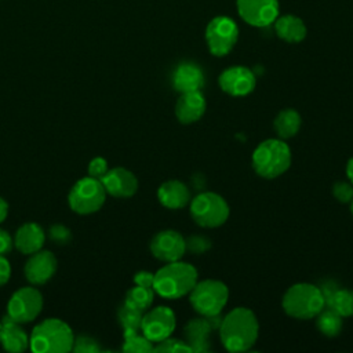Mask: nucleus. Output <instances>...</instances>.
<instances>
[{
	"label": "nucleus",
	"instance_id": "obj_19",
	"mask_svg": "<svg viewBox=\"0 0 353 353\" xmlns=\"http://www.w3.org/2000/svg\"><path fill=\"white\" fill-rule=\"evenodd\" d=\"M172 85L181 94L200 91L204 85V73L199 65L193 62H182L172 73Z\"/></svg>",
	"mask_w": 353,
	"mask_h": 353
},
{
	"label": "nucleus",
	"instance_id": "obj_20",
	"mask_svg": "<svg viewBox=\"0 0 353 353\" xmlns=\"http://www.w3.org/2000/svg\"><path fill=\"white\" fill-rule=\"evenodd\" d=\"M46 233L36 222H26L18 228L14 236V245L25 255H30L43 248Z\"/></svg>",
	"mask_w": 353,
	"mask_h": 353
},
{
	"label": "nucleus",
	"instance_id": "obj_12",
	"mask_svg": "<svg viewBox=\"0 0 353 353\" xmlns=\"http://www.w3.org/2000/svg\"><path fill=\"white\" fill-rule=\"evenodd\" d=\"M186 251V240L181 233L165 229L156 233L150 241V252L163 262L179 261Z\"/></svg>",
	"mask_w": 353,
	"mask_h": 353
},
{
	"label": "nucleus",
	"instance_id": "obj_30",
	"mask_svg": "<svg viewBox=\"0 0 353 353\" xmlns=\"http://www.w3.org/2000/svg\"><path fill=\"white\" fill-rule=\"evenodd\" d=\"M72 352L74 353H98L101 352L99 342L90 335H77L73 339Z\"/></svg>",
	"mask_w": 353,
	"mask_h": 353
},
{
	"label": "nucleus",
	"instance_id": "obj_9",
	"mask_svg": "<svg viewBox=\"0 0 353 353\" xmlns=\"http://www.w3.org/2000/svg\"><path fill=\"white\" fill-rule=\"evenodd\" d=\"M43 309V295L34 287H21L7 302V316L19 324L33 321Z\"/></svg>",
	"mask_w": 353,
	"mask_h": 353
},
{
	"label": "nucleus",
	"instance_id": "obj_28",
	"mask_svg": "<svg viewBox=\"0 0 353 353\" xmlns=\"http://www.w3.org/2000/svg\"><path fill=\"white\" fill-rule=\"evenodd\" d=\"M123 352L127 353H149L153 352V342L135 330L123 331Z\"/></svg>",
	"mask_w": 353,
	"mask_h": 353
},
{
	"label": "nucleus",
	"instance_id": "obj_26",
	"mask_svg": "<svg viewBox=\"0 0 353 353\" xmlns=\"http://www.w3.org/2000/svg\"><path fill=\"white\" fill-rule=\"evenodd\" d=\"M316 324L319 331L325 336H335L342 330V316H339L330 306L325 307L316 316Z\"/></svg>",
	"mask_w": 353,
	"mask_h": 353
},
{
	"label": "nucleus",
	"instance_id": "obj_23",
	"mask_svg": "<svg viewBox=\"0 0 353 353\" xmlns=\"http://www.w3.org/2000/svg\"><path fill=\"white\" fill-rule=\"evenodd\" d=\"M274 29L277 36L288 43H299L306 36V26L303 21L295 15H283L276 18Z\"/></svg>",
	"mask_w": 353,
	"mask_h": 353
},
{
	"label": "nucleus",
	"instance_id": "obj_40",
	"mask_svg": "<svg viewBox=\"0 0 353 353\" xmlns=\"http://www.w3.org/2000/svg\"><path fill=\"white\" fill-rule=\"evenodd\" d=\"M346 174H347V176H349L350 183L353 185V157L349 159V161H347V164H346Z\"/></svg>",
	"mask_w": 353,
	"mask_h": 353
},
{
	"label": "nucleus",
	"instance_id": "obj_29",
	"mask_svg": "<svg viewBox=\"0 0 353 353\" xmlns=\"http://www.w3.org/2000/svg\"><path fill=\"white\" fill-rule=\"evenodd\" d=\"M142 317H143V312L134 309L125 303H123L117 310V320H119L120 325L123 327V331L124 330L139 331Z\"/></svg>",
	"mask_w": 353,
	"mask_h": 353
},
{
	"label": "nucleus",
	"instance_id": "obj_31",
	"mask_svg": "<svg viewBox=\"0 0 353 353\" xmlns=\"http://www.w3.org/2000/svg\"><path fill=\"white\" fill-rule=\"evenodd\" d=\"M153 352H172V353H189L192 352L190 346L179 339L175 338H165L160 342H157L156 346H153Z\"/></svg>",
	"mask_w": 353,
	"mask_h": 353
},
{
	"label": "nucleus",
	"instance_id": "obj_37",
	"mask_svg": "<svg viewBox=\"0 0 353 353\" xmlns=\"http://www.w3.org/2000/svg\"><path fill=\"white\" fill-rule=\"evenodd\" d=\"M12 247H14V239L7 230L0 228V254L1 255L8 254L12 250Z\"/></svg>",
	"mask_w": 353,
	"mask_h": 353
},
{
	"label": "nucleus",
	"instance_id": "obj_1",
	"mask_svg": "<svg viewBox=\"0 0 353 353\" xmlns=\"http://www.w3.org/2000/svg\"><path fill=\"white\" fill-rule=\"evenodd\" d=\"M259 324L254 312L248 307L232 309L219 324V336L229 352H245L255 343Z\"/></svg>",
	"mask_w": 353,
	"mask_h": 353
},
{
	"label": "nucleus",
	"instance_id": "obj_8",
	"mask_svg": "<svg viewBox=\"0 0 353 353\" xmlns=\"http://www.w3.org/2000/svg\"><path fill=\"white\" fill-rule=\"evenodd\" d=\"M226 200L214 192H203L190 200V215L203 228H218L229 218Z\"/></svg>",
	"mask_w": 353,
	"mask_h": 353
},
{
	"label": "nucleus",
	"instance_id": "obj_35",
	"mask_svg": "<svg viewBox=\"0 0 353 353\" xmlns=\"http://www.w3.org/2000/svg\"><path fill=\"white\" fill-rule=\"evenodd\" d=\"M210 245H211L210 240L203 236H192V237H189V240H186V250L196 252V254L207 251L210 248Z\"/></svg>",
	"mask_w": 353,
	"mask_h": 353
},
{
	"label": "nucleus",
	"instance_id": "obj_2",
	"mask_svg": "<svg viewBox=\"0 0 353 353\" xmlns=\"http://www.w3.org/2000/svg\"><path fill=\"white\" fill-rule=\"evenodd\" d=\"M74 334L61 319H46L36 324L29 335V349L34 353L72 352Z\"/></svg>",
	"mask_w": 353,
	"mask_h": 353
},
{
	"label": "nucleus",
	"instance_id": "obj_34",
	"mask_svg": "<svg viewBox=\"0 0 353 353\" xmlns=\"http://www.w3.org/2000/svg\"><path fill=\"white\" fill-rule=\"evenodd\" d=\"M50 239L58 244H68L72 239L70 229L63 225H52L48 230Z\"/></svg>",
	"mask_w": 353,
	"mask_h": 353
},
{
	"label": "nucleus",
	"instance_id": "obj_4",
	"mask_svg": "<svg viewBox=\"0 0 353 353\" xmlns=\"http://www.w3.org/2000/svg\"><path fill=\"white\" fill-rule=\"evenodd\" d=\"M251 163L259 176L266 179L277 178L291 165V149L283 139H266L255 148Z\"/></svg>",
	"mask_w": 353,
	"mask_h": 353
},
{
	"label": "nucleus",
	"instance_id": "obj_11",
	"mask_svg": "<svg viewBox=\"0 0 353 353\" xmlns=\"http://www.w3.org/2000/svg\"><path fill=\"white\" fill-rule=\"evenodd\" d=\"M176 319L175 313L167 306H157L143 313L141 331L153 343L160 342L171 336L175 330Z\"/></svg>",
	"mask_w": 353,
	"mask_h": 353
},
{
	"label": "nucleus",
	"instance_id": "obj_21",
	"mask_svg": "<svg viewBox=\"0 0 353 353\" xmlns=\"http://www.w3.org/2000/svg\"><path fill=\"white\" fill-rule=\"evenodd\" d=\"M0 343L7 352L21 353L29 347V336L19 323L6 314L0 321Z\"/></svg>",
	"mask_w": 353,
	"mask_h": 353
},
{
	"label": "nucleus",
	"instance_id": "obj_13",
	"mask_svg": "<svg viewBox=\"0 0 353 353\" xmlns=\"http://www.w3.org/2000/svg\"><path fill=\"white\" fill-rule=\"evenodd\" d=\"M240 17L252 26H268L279 17L277 0H237Z\"/></svg>",
	"mask_w": 353,
	"mask_h": 353
},
{
	"label": "nucleus",
	"instance_id": "obj_27",
	"mask_svg": "<svg viewBox=\"0 0 353 353\" xmlns=\"http://www.w3.org/2000/svg\"><path fill=\"white\" fill-rule=\"evenodd\" d=\"M153 298H154V290L153 288L142 287V285L135 284V287H132L127 291L124 303L134 307V309L145 312L146 309L150 307V305L153 302Z\"/></svg>",
	"mask_w": 353,
	"mask_h": 353
},
{
	"label": "nucleus",
	"instance_id": "obj_15",
	"mask_svg": "<svg viewBox=\"0 0 353 353\" xmlns=\"http://www.w3.org/2000/svg\"><path fill=\"white\" fill-rule=\"evenodd\" d=\"M58 261L55 255L48 250H39L34 254H30L29 259L25 263V277L32 285L46 284L57 272Z\"/></svg>",
	"mask_w": 353,
	"mask_h": 353
},
{
	"label": "nucleus",
	"instance_id": "obj_5",
	"mask_svg": "<svg viewBox=\"0 0 353 353\" xmlns=\"http://www.w3.org/2000/svg\"><path fill=\"white\" fill-rule=\"evenodd\" d=\"M281 305L288 316L309 320L324 309L325 296L320 287L309 283H298L285 291Z\"/></svg>",
	"mask_w": 353,
	"mask_h": 353
},
{
	"label": "nucleus",
	"instance_id": "obj_16",
	"mask_svg": "<svg viewBox=\"0 0 353 353\" xmlns=\"http://www.w3.org/2000/svg\"><path fill=\"white\" fill-rule=\"evenodd\" d=\"M101 182L106 190V194H110L116 199L131 197L138 190L137 176L124 167L109 168Z\"/></svg>",
	"mask_w": 353,
	"mask_h": 353
},
{
	"label": "nucleus",
	"instance_id": "obj_38",
	"mask_svg": "<svg viewBox=\"0 0 353 353\" xmlns=\"http://www.w3.org/2000/svg\"><path fill=\"white\" fill-rule=\"evenodd\" d=\"M11 277V265L8 259L0 254V287L8 283Z\"/></svg>",
	"mask_w": 353,
	"mask_h": 353
},
{
	"label": "nucleus",
	"instance_id": "obj_36",
	"mask_svg": "<svg viewBox=\"0 0 353 353\" xmlns=\"http://www.w3.org/2000/svg\"><path fill=\"white\" fill-rule=\"evenodd\" d=\"M153 280H154V273H150L146 270H141L134 276V283L142 287L153 288Z\"/></svg>",
	"mask_w": 353,
	"mask_h": 353
},
{
	"label": "nucleus",
	"instance_id": "obj_10",
	"mask_svg": "<svg viewBox=\"0 0 353 353\" xmlns=\"http://www.w3.org/2000/svg\"><path fill=\"white\" fill-rule=\"evenodd\" d=\"M239 37L236 22L229 17H215L205 29V40L210 52L215 57H223L232 51Z\"/></svg>",
	"mask_w": 353,
	"mask_h": 353
},
{
	"label": "nucleus",
	"instance_id": "obj_32",
	"mask_svg": "<svg viewBox=\"0 0 353 353\" xmlns=\"http://www.w3.org/2000/svg\"><path fill=\"white\" fill-rule=\"evenodd\" d=\"M332 194L341 203H350L353 200V185L347 182H336L332 186Z\"/></svg>",
	"mask_w": 353,
	"mask_h": 353
},
{
	"label": "nucleus",
	"instance_id": "obj_14",
	"mask_svg": "<svg viewBox=\"0 0 353 353\" xmlns=\"http://www.w3.org/2000/svg\"><path fill=\"white\" fill-rule=\"evenodd\" d=\"M218 81L221 90L232 97H245L252 92L256 85L255 74L245 66H232L225 69Z\"/></svg>",
	"mask_w": 353,
	"mask_h": 353
},
{
	"label": "nucleus",
	"instance_id": "obj_25",
	"mask_svg": "<svg viewBox=\"0 0 353 353\" xmlns=\"http://www.w3.org/2000/svg\"><path fill=\"white\" fill-rule=\"evenodd\" d=\"M325 306L334 309L339 316L349 317L353 316V291L346 288L332 290L325 292Z\"/></svg>",
	"mask_w": 353,
	"mask_h": 353
},
{
	"label": "nucleus",
	"instance_id": "obj_39",
	"mask_svg": "<svg viewBox=\"0 0 353 353\" xmlns=\"http://www.w3.org/2000/svg\"><path fill=\"white\" fill-rule=\"evenodd\" d=\"M7 215H8V203L3 197H0V223L6 221Z\"/></svg>",
	"mask_w": 353,
	"mask_h": 353
},
{
	"label": "nucleus",
	"instance_id": "obj_24",
	"mask_svg": "<svg viewBox=\"0 0 353 353\" xmlns=\"http://www.w3.org/2000/svg\"><path fill=\"white\" fill-rule=\"evenodd\" d=\"M302 124L301 114L295 109H284L274 119V131L280 139H288L296 135Z\"/></svg>",
	"mask_w": 353,
	"mask_h": 353
},
{
	"label": "nucleus",
	"instance_id": "obj_41",
	"mask_svg": "<svg viewBox=\"0 0 353 353\" xmlns=\"http://www.w3.org/2000/svg\"><path fill=\"white\" fill-rule=\"evenodd\" d=\"M350 211H352V215H353V200L350 201Z\"/></svg>",
	"mask_w": 353,
	"mask_h": 353
},
{
	"label": "nucleus",
	"instance_id": "obj_18",
	"mask_svg": "<svg viewBox=\"0 0 353 353\" xmlns=\"http://www.w3.org/2000/svg\"><path fill=\"white\" fill-rule=\"evenodd\" d=\"M207 103L201 91L182 92L175 105V116L182 124H192L200 120L205 112Z\"/></svg>",
	"mask_w": 353,
	"mask_h": 353
},
{
	"label": "nucleus",
	"instance_id": "obj_17",
	"mask_svg": "<svg viewBox=\"0 0 353 353\" xmlns=\"http://www.w3.org/2000/svg\"><path fill=\"white\" fill-rule=\"evenodd\" d=\"M219 314L203 319H193L185 325L186 343L190 346L192 352H208L210 350V334L214 328H219L221 320Z\"/></svg>",
	"mask_w": 353,
	"mask_h": 353
},
{
	"label": "nucleus",
	"instance_id": "obj_6",
	"mask_svg": "<svg viewBox=\"0 0 353 353\" xmlns=\"http://www.w3.org/2000/svg\"><path fill=\"white\" fill-rule=\"evenodd\" d=\"M229 298V290L225 283L207 279L194 284L189 292V301L193 309L204 317L216 316L222 312Z\"/></svg>",
	"mask_w": 353,
	"mask_h": 353
},
{
	"label": "nucleus",
	"instance_id": "obj_22",
	"mask_svg": "<svg viewBox=\"0 0 353 353\" xmlns=\"http://www.w3.org/2000/svg\"><path fill=\"white\" fill-rule=\"evenodd\" d=\"M157 199L165 208L178 210L190 201V192L183 182L171 179L160 185L157 189Z\"/></svg>",
	"mask_w": 353,
	"mask_h": 353
},
{
	"label": "nucleus",
	"instance_id": "obj_7",
	"mask_svg": "<svg viewBox=\"0 0 353 353\" xmlns=\"http://www.w3.org/2000/svg\"><path fill=\"white\" fill-rule=\"evenodd\" d=\"M106 200V190L101 179L84 176L70 189L68 203L72 211L80 215H88L99 211Z\"/></svg>",
	"mask_w": 353,
	"mask_h": 353
},
{
	"label": "nucleus",
	"instance_id": "obj_33",
	"mask_svg": "<svg viewBox=\"0 0 353 353\" xmlns=\"http://www.w3.org/2000/svg\"><path fill=\"white\" fill-rule=\"evenodd\" d=\"M87 171H88L90 176L97 178V179H102L105 176V174L109 171L108 161L103 157H95L90 161Z\"/></svg>",
	"mask_w": 353,
	"mask_h": 353
},
{
	"label": "nucleus",
	"instance_id": "obj_3",
	"mask_svg": "<svg viewBox=\"0 0 353 353\" xmlns=\"http://www.w3.org/2000/svg\"><path fill=\"white\" fill-rule=\"evenodd\" d=\"M197 283V270L188 262H167L154 273L153 290L167 299H178L192 291Z\"/></svg>",
	"mask_w": 353,
	"mask_h": 353
}]
</instances>
